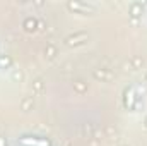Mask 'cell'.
Wrapping results in <instances>:
<instances>
[{
    "instance_id": "6da1fadb",
    "label": "cell",
    "mask_w": 147,
    "mask_h": 146,
    "mask_svg": "<svg viewBox=\"0 0 147 146\" xmlns=\"http://www.w3.org/2000/svg\"><path fill=\"white\" fill-rule=\"evenodd\" d=\"M21 145L22 146H50V143L45 141V139H28V138H24V139H21Z\"/></svg>"
}]
</instances>
